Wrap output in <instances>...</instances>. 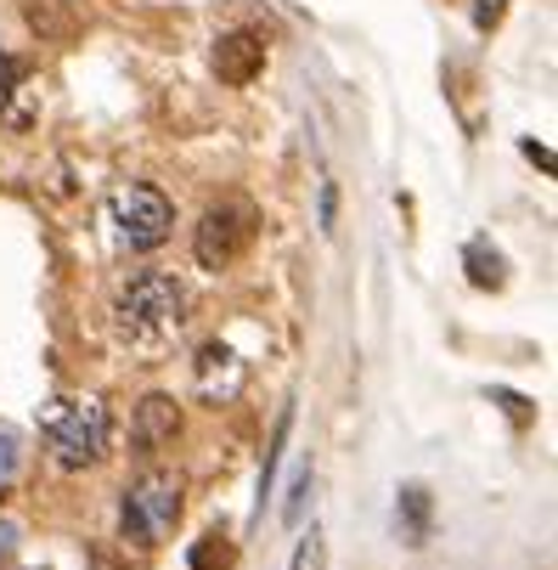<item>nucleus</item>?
<instances>
[{"label": "nucleus", "instance_id": "obj_9", "mask_svg": "<svg viewBox=\"0 0 558 570\" xmlns=\"http://www.w3.org/2000/svg\"><path fill=\"white\" fill-rule=\"evenodd\" d=\"M401 509H407V537L424 542V531H429V498L418 492V485H407V492H401Z\"/></svg>", "mask_w": 558, "mask_h": 570}, {"label": "nucleus", "instance_id": "obj_4", "mask_svg": "<svg viewBox=\"0 0 558 570\" xmlns=\"http://www.w3.org/2000/svg\"><path fill=\"white\" fill-rule=\"evenodd\" d=\"M255 243V209L249 204H215L198 226H192V261L203 272H226L237 255H243Z\"/></svg>", "mask_w": 558, "mask_h": 570}, {"label": "nucleus", "instance_id": "obj_11", "mask_svg": "<svg viewBox=\"0 0 558 570\" xmlns=\"http://www.w3.org/2000/svg\"><path fill=\"white\" fill-rule=\"evenodd\" d=\"M328 564V542H322V531H310L299 548H293V564L288 570H322Z\"/></svg>", "mask_w": 558, "mask_h": 570}, {"label": "nucleus", "instance_id": "obj_1", "mask_svg": "<svg viewBox=\"0 0 558 570\" xmlns=\"http://www.w3.org/2000/svg\"><path fill=\"white\" fill-rule=\"evenodd\" d=\"M187 322V288L170 272H141L119 299H113V334L124 345H165Z\"/></svg>", "mask_w": 558, "mask_h": 570}, {"label": "nucleus", "instance_id": "obj_15", "mask_svg": "<svg viewBox=\"0 0 558 570\" xmlns=\"http://www.w3.org/2000/svg\"><path fill=\"white\" fill-rule=\"evenodd\" d=\"M502 18V0H486V7H480V29H491Z\"/></svg>", "mask_w": 558, "mask_h": 570}, {"label": "nucleus", "instance_id": "obj_8", "mask_svg": "<svg viewBox=\"0 0 558 570\" xmlns=\"http://www.w3.org/2000/svg\"><path fill=\"white\" fill-rule=\"evenodd\" d=\"M231 559H237V548H231L226 531H209V537L192 548V570H231Z\"/></svg>", "mask_w": 558, "mask_h": 570}, {"label": "nucleus", "instance_id": "obj_12", "mask_svg": "<svg viewBox=\"0 0 558 570\" xmlns=\"http://www.w3.org/2000/svg\"><path fill=\"white\" fill-rule=\"evenodd\" d=\"M29 68L18 62V57H0V108H7L12 102V86H18V79H23Z\"/></svg>", "mask_w": 558, "mask_h": 570}, {"label": "nucleus", "instance_id": "obj_7", "mask_svg": "<svg viewBox=\"0 0 558 570\" xmlns=\"http://www.w3.org/2000/svg\"><path fill=\"white\" fill-rule=\"evenodd\" d=\"M176 430H181V406H176L170 395H147V401L136 406V430H130V441H136L141 452H158L165 441H176Z\"/></svg>", "mask_w": 558, "mask_h": 570}, {"label": "nucleus", "instance_id": "obj_6", "mask_svg": "<svg viewBox=\"0 0 558 570\" xmlns=\"http://www.w3.org/2000/svg\"><path fill=\"white\" fill-rule=\"evenodd\" d=\"M266 68V35L255 29H231L215 40V73L226 79V86H249V79Z\"/></svg>", "mask_w": 558, "mask_h": 570}, {"label": "nucleus", "instance_id": "obj_14", "mask_svg": "<svg viewBox=\"0 0 558 570\" xmlns=\"http://www.w3.org/2000/svg\"><path fill=\"white\" fill-rule=\"evenodd\" d=\"M12 463H18V441H12L7 430H0V474H7Z\"/></svg>", "mask_w": 558, "mask_h": 570}, {"label": "nucleus", "instance_id": "obj_3", "mask_svg": "<svg viewBox=\"0 0 558 570\" xmlns=\"http://www.w3.org/2000/svg\"><path fill=\"white\" fill-rule=\"evenodd\" d=\"M108 435H113V419L102 401H68L62 413L51 419V452L62 469H86L108 452Z\"/></svg>", "mask_w": 558, "mask_h": 570}, {"label": "nucleus", "instance_id": "obj_5", "mask_svg": "<svg viewBox=\"0 0 558 570\" xmlns=\"http://www.w3.org/2000/svg\"><path fill=\"white\" fill-rule=\"evenodd\" d=\"M113 215H119V232H124V243H130V249H158V243L170 237V226H176V209H170V198L158 193V187H141V181L119 193Z\"/></svg>", "mask_w": 558, "mask_h": 570}, {"label": "nucleus", "instance_id": "obj_13", "mask_svg": "<svg viewBox=\"0 0 558 570\" xmlns=\"http://www.w3.org/2000/svg\"><path fill=\"white\" fill-rule=\"evenodd\" d=\"M305 492H310V469H299V480H293V498H288V520H299V514H305Z\"/></svg>", "mask_w": 558, "mask_h": 570}, {"label": "nucleus", "instance_id": "obj_2", "mask_svg": "<svg viewBox=\"0 0 558 570\" xmlns=\"http://www.w3.org/2000/svg\"><path fill=\"white\" fill-rule=\"evenodd\" d=\"M176 520H181V480L176 474H147V480H136L130 492H124V509H119L124 542L152 548V542L170 537Z\"/></svg>", "mask_w": 558, "mask_h": 570}, {"label": "nucleus", "instance_id": "obj_10", "mask_svg": "<svg viewBox=\"0 0 558 570\" xmlns=\"http://www.w3.org/2000/svg\"><path fill=\"white\" fill-rule=\"evenodd\" d=\"M468 266H474V283H480V288L502 283V255H486V243H474V249H468Z\"/></svg>", "mask_w": 558, "mask_h": 570}]
</instances>
